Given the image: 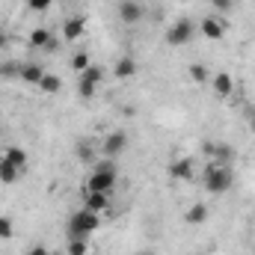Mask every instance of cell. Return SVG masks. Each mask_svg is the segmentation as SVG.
Wrapping results in <instances>:
<instances>
[{
	"label": "cell",
	"mask_w": 255,
	"mask_h": 255,
	"mask_svg": "<svg viewBox=\"0 0 255 255\" xmlns=\"http://www.w3.org/2000/svg\"><path fill=\"white\" fill-rule=\"evenodd\" d=\"M196 33H199V27H196V21H193V18H178V21H172V24H169V30H166V45L181 48V45L193 42V36H196Z\"/></svg>",
	"instance_id": "277c9868"
},
{
	"label": "cell",
	"mask_w": 255,
	"mask_h": 255,
	"mask_svg": "<svg viewBox=\"0 0 255 255\" xmlns=\"http://www.w3.org/2000/svg\"><path fill=\"white\" fill-rule=\"evenodd\" d=\"M169 175H172L175 181H193V178H196V157H190V154L175 157V160L169 163Z\"/></svg>",
	"instance_id": "ba28073f"
},
{
	"label": "cell",
	"mask_w": 255,
	"mask_h": 255,
	"mask_svg": "<svg viewBox=\"0 0 255 255\" xmlns=\"http://www.w3.org/2000/svg\"><path fill=\"white\" fill-rule=\"evenodd\" d=\"M51 255H65V253H51Z\"/></svg>",
	"instance_id": "836d02e7"
},
{
	"label": "cell",
	"mask_w": 255,
	"mask_h": 255,
	"mask_svg": "<svg viewBox=\"0 0 255 255\" xmlns=\"http://www.w3.org/2000/svg\"><path fill=\"white\" fill-rule=\"evenodd\" d=\"M60 33H63L65 42H77L86 33V18L83 15H68L63 21V27H60Z\"/></svg>",
	"instance_id": "7c38bea8"
},
{
	"label": "cell",
	"mask_w": 255,
	"mask_h": 255,
	"mask_svg": "<svg viewBox=\"0 0 255 255\" xmlns=\"http://www.w3.org/2000/svg\"><path fill=\"white\" fill-rule=\"evenodd\" d=\"M57 48H60V39H57V36H51V42H48V45H45V51H48V54H51V51H57Z\"/></svg>",
	"instance_id": "4dcf8cb0"
},
{
	"label": "cell",
	"mask_w": 255,
	"mask_h": 255,
	"mask_svg": "<svg viewBox=\"0 0 255 255\" xmlns=\"http://www.w3.org/2000/svg\"><path fill=\"white\" fill-rule=\"evenodd\" d=\"M208 205L205 202H196V205H190L187 208V214H184V223L187 226H202V223H208Z\"/></svg>",
	"instance_id": "2e32d148"
},
{
	"label": "cell",
	"mask_w": 255,
	"mask_h": 255,
	"mask_svg": "<svg viewBox=\"0 0 255 255\" xmlns=\"http://www.w3.org/2000/svg\"><path fill=\"white\" fill-rule=\"evenodd\" d=\"M101 229V214L89 211V208H80L68 217V238H89Z\"/></svg>",
	"instance_id": "3957f363"
},
{
	"label": "cell",
	"mask_w": 255,
	"mask_h": 255,
	"mask_svg": "<svg viewBox=\"0 0 255 255\" xmlns=\"http://www.w3.org/2000/svg\"><path fill=\"white\" fill-rule=\"evenodd\" d=\"M51 36H54V33H51L48 27H36V30L30 33V48H36V51H45V45L51 42Z\"/></svg>",
	"instance_id": "d6986e66"
},
{
	"label": "cell",
	"mask_w": 255,
	"mask_h": 255,
	"mask_svg": "<svg viewBox=\"0 0 255 255\" xmlns=\"http://www.w3.org/2000/svg\"><path fill=\"white\" fill-rule=\"evenodd\" d=\"M113 187H116V163L104 157V160H101V163L89 172V178H86V187H83V190L107 193V196H113Z\"/></svg>",
	"instance_id": "6da1fadb"
},
{
	"label": "cell",
	"mask_w": 255,
	"mask_h": 255,
	"mask_svg": "<svg viewBox=\"0 0 255 255\" xmlns=\"http://www.w3.org/2000/svg\"><path fill=\"white\" fill-rule=\"evenodd\" d=\"M226 21L220 18V15H205L202 21H199V33L208 39V42H220L223 36H226Z\"/></svg>",
	"instance_id": "52a82bcc"
},
{
	"label": "cell",
	"mask_w": 255,
	"mask_h": 255,
	"mask_svg": "<svg viewBox=\"0 0 255 255\" xmlns=\"http://www.w3.org/2000/svg\"><path fill=\"white\" fill-rule=\"evenodd\" d=\"M211 3H214V6H217V9H229V6H232V3H235V0H211Z\"/></svg>",
	"instance_id": "1f68e13d"
},
{
	"label": "cell",
	"mask_w": 255,
	"mask_h": 255,
	"mask_svg": "<svg viewBox=\"0 0 255 255\" xmlns=\"http://www.w3.org/2000/svg\"><path fill=\"white\" fill-rule=\"evenodd\" d=\"M42 77H45V68L39 63H21V83H30V86H39L42 83Z\"/></svg>",
	"instance_id": "9a60e30c"
},
{
	"label": "cell",
	"mask_w": 255,
	"mask_h": 255,
	"mask_svg": "<svg viewBox=\"0 0 255 255\" xmlns=\"http://www.w3.org/2000/svg\"><path fill=\"white\" fill-rule=\"evenodd\" d=\"M136 255H154V253H136Z\"/></svg>",
	"instance_id": "d6a6232c"
},
{
	"label": "cell",
	"mask_w": 255,
	"mask_h": 255,
	"mask_svg": "<svg viewBox=\"0 0 255 255\" xmlns=\"http://www.w3.org/2000/svg\"><path fill=\"white\" fill-rule=\"evenodd\" d=\"M187 74H190V80L196 83V86H208V83H211V71H208L202 63H193L190 68H187Z\"/></svg>",
	"instance_id": "ffe728a7"
},
{
	"label": "cell",
	"mask_w": 255,
	"mask_h": 255,
	"mask_svg": "<svg viewBox=\"0 0 255 255\" xmlns=\"http://www.w3.org/2000/svg\"><path fill=\"white\" fill-rule=\"evenodd\" d=\"M232 184H235V172H232V166L211 163V166L202 172V187H205L208 193H214V196L229 193V190H232Z\"/></svg>",
	"instance_id": "7a4b0ae2"
},
{
	"label": "cell",
	"mask_w": 255,
	"mask_h": 255,
	"mask_svg": "<svg viewBox=\"0 0 255 255\" xmlns=\"http://www.w3.org/2000/svg\"><path fill=\"white\" fill-rule=\"evenodd\" d=\"M89 65H92V57H89V54H86V51H77V54H74V57H71V68H74V71H77V74H80V71H86V68H89Z\"/></svg>",
	"instance_id": "cb8c5ba5"
},
{
	"label": "cell",
	"mask_w": 255,
	"mask_h": 255,
	"mask_svg": "<svg viewBox=\"0 0 255 255\" xmlns=\"http://www.w3.org/2000/svg\"><path fill=\"white\" fill-rule=\"evenodd\" d=\"M12 235H15V226H12V220L0 214V241H9Z\"/></svg>",
	"instance_id": "d4e9b609"
},
{
	"label": "cell",
	"mask_w": 255,
	"mask_h": 255,
	"mask_svg": "<svg viewBox=\"0 0 255 255\" xmlns=\"http://www.w3.org/2000/svg\"><path fill=\"white\" fill-rule=\"evenodd\" d=\"M205 154L211 157V163H220V166H232V160H235V148L229 142H208Z\"/></svg>",
	"instance_id": "9c48e42d"
},
{
	"label": "cell",
	"mask_w": 255,
	"mask_h": 255,
	"mask_svg": "<svg viewBox=\"0 0 255 255\" xmlns=\"http://www.w3.org/2000/svg\"><path fill=\"white\" fill-rule=\"evenodd\" d=\"M39 89H42L45 95H57V92L63 89V80H60L57 74H51V71H45V77H42V83H39Z\"/></svg>",
	"instance_id": "44dd1931"
},
{
	"label": "cell",
	"mask_w": 255,
	"mask_h": 255,
	"mask_svg": "<svg viewBox=\"0 0 255 255\" xmlns=\"http://www.w3.org/2000/svg\"><path fill=\"white\" fill-rule=\"evenodd\" d=\"M9 42H12V36H9L6 30H0V54H3L6 48H9Z\"/></svg>",
	"instance_id": "f1b7e54d"
},
{
	"label": "cell",
	"mask_w": 255,
	"mask_h": 255,
	"mask_svg": "<svg viewBox=\"0 0 255 255\" xmlns=\"http://www.w3.org/2000/svg\"><path fill=\"white\" fill-rule=\"evenodd\" d=\"M74 154H77V160H92V145L89 142H77Z\"/></svg>",
	"instance_id": "484cf974"
},
{
	"label": "cell",
	"mask_w": 255,
	"mask_h": 255,
	"mask_svg": "<svg viewBox=\"0 0 255 255\" xmlns=\"http://www.w3.org/2000/svg\"><path fill=\"white\" fill-rule=\"evenodd\" d=\"M83 208H89V211H95V214H107V211H110V196H107V193L83 190Z\"/></svg>",
	"instance_id": "4fadbf2b"
},
{
	"label": "cell",
	"mask_w": 255,
	"mask_h": 255,
	"mask_svg": "<svg viewBox=\"0 0 255 255\" xmlns=\"http://www.w3.org/2000/svg\"><path fill=\"white\" fill-rule=\"evenodd\" d=\"M244 116H247V128L255 133V104H247V110H244Z\"/></svg>",
	"instance_id": "83f0119b"
},
{
	"label": "cell",
	"mask_w": 255,
	"mask_h": 255,
	"mask_svg": "<svg viewBox=\"0 0 255 255\" xmlns=\"http://www.w3.org/2000/svg\"><path fill=\"white\" fill-rule=\"evenodd\" d=\"M3 157H6L9 163H15L18 169H27V163H30V157H27V151H24L21 145H9V148L3 151Z\"/></svg>",
	"instance_id": "ac0fdd59"
},
{
	"label": "cell",
	"mask_w": 255,
	"mask_h": 255,
	"mask_svg": "<svg viewBox=\"0 0 255 255\" xmlns=\"http://www.w3.org/2000/svg\"><path fill=\"white\" fill-rule=\"evenodd\" d=\"M27 255H51V250H48L45 244H36V247H33V250H30Z\"/></svg>",
	"instance_id": "f546056e"
},
{
	"label": "cell",
	"mask_w": 255,
	"mask_h": 255,
	"mask_svg": "<svg viewBox=\"0 0 255 255\" xmlns=\"http://www.w3.org/2000/svg\"><path fill=\"white\" fill-rule=\"evenodd\" d=\"M21 172H24V169H18V166L9 163L6 157H0V184H15V181L21 178Z\"/></svg>",
	"instance_id": "e0dca14e"
},
{
	"label": "cell",
	"mask_w": 255,
	"mask_h": 255,
	"mask_svg": "<svg viewBox=\"0 0 255 255\" xmlns=\"http://www.w3.org/2000/svg\"><path fill=\"white\" fill-rule=\"evenodd\" d=\"M116 12H119V21H122V24H139L142 15H145V9H142L139 0H119Z\"/></svg>",
	"instance_id": "30bf717a"
},
{
	"label": "cell",
	"mask_w": 255,
	"mask_h": 255,
	"mask_svg": "<svg viewBox=\"0 0 255 255\" xmlns=\"http://www.w3.org/2000/svg\"><path fill=\"white\" fill-rule=\"evenodd\" d=\"M65 255H89V244H86V238H68Z\"/></svg>",
	"instance_id": "603a6c76"
},
{
	"label": "cell",
	"mask_w": 255,
	"mask_h": 255,
	"mask_svg": "<svg viewBox=\"0 0 255 255\" xmlns=\"http://www.w3.org/2000/svg\"><path fill=\"white\" fill-rule=\"evenodd\" d=\"M24 3H27L33 12H45V9H51V3H54V0H24Z\"/></svg>",
	"instance_id": "4316f807"
},
{
	"label": "cell",
	"mask_w": 255,
	"mask_h": 255,
	"mask_svg": "<svg viewBox=\"0 0 255 255\" xmlns=\"http://www.w3.org/2000/svg\"><path fill=\"white\" fill-rule=\"evenodd\" d=\"M101 80H104V68L92 63L89 68H86V71H80V74H77V95L89 101V98H92V95L98 92Z\"/></svg>",
	"instance_id": "5b68a950"
},
{
	"label": "cell",
	"mask_w": 255,
	"mask_h": 255,
	"mask_svg": "<svg viewBox=\"0 0 255 255\" xmlns=\"http://www.w3.org/2000/svg\"><path fill=\"white\" fill-rule=\"evenodd\" d=\"M128 145H130V139H128L125 130H110V133H104V139H101V154L107 157V160H116L119 154H125Z\"/></svg>",
	"instance_id": "8992f818"
},
{
	"label": "cell",
	"mask_w": 255,
	"mask_h": 255,
	"mask_svg": "<svg viewBox=\"0 0 255 255\" xmlns=\"http://www.w3.org/2000/svg\"><path fill=\"white\" fill-rule=\"evenodd\" d=\"M0 77H3V80H18V77H21V63L3 60V63H0Z\"/></svg>",
	"instance_id": "7402d4cb"
},
{
	"label": "cell",
	"mask_w": 255,
	"mask_h": 255,
	"mask_svg": "<svg viewBox=\"0 0 255 255\" xmlns=\"http://www.w3.org/2000/svg\"><path fill=\"white\" fill-rule=\"evenodd\" d=\"M211 92L217 95V98H232V92H235V77L229 74V71H217V74H211Z\"/></svg>",
	"instance_id": "8fae6325"
},
{
	"label": "cell",
	"mask_w": 255,
	"mask_h": 255,
	"mask_svg": "<svg viewBox=\"0 0 255 255\" xmlns=\"http://www.w3.org/2000/svg\"><path fill=\"white\" fill-rule=\"evenodd\" d=\"M136 71H139V65H136L133 57H119L116 65H113V77H116V80H130Z\"/></svg>",
	"instance_id": "5bb4252c"
}]
</instances>
